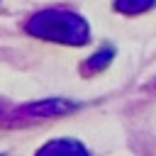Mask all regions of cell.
<instances>
[{
    "label": "cell",
    "mask_w": 156,
    "mask_h": 156,
    "mask_svg": "<svg viewBox=\"0 0 156 156\" xmlns=\"http://www.w3.org/2000/svg\"><path fill=\"white\" fill-rule=\"evenodd\" d=\"M156 7V0H115V10L122 15H141Z\"/></svg>",
    "instance_id": "obj_5"
},
{
    "label": "cell",
    "mask_w": 156,
    "mask_h": 156,
    "mask_svg": "<svg viewBox=\"0 0 156 156\" xmlns=\"http://www.w3.org/2000/svg\"><path fill=\"white\" fill-rule=\"evenodd\" d=\"M34 156H90L88 146L78 139H71V136H58V139H51L46 141Z\"/></svg>",
    "instance_id": "obj_2"
},
{
    "label": "cell",
    "mask_w": 156,
    "mask_h": 156,
    "mask_svg": "<svg viewBox=\"0 0 156 156\" xmlns=\"http://www.w3.org/2000/svg\"><path fill=\"white\" fill-rule=\"evenodd\" d=\"M27 34L44 39V41H56V44H68V46H83L90 41V27L88 22L71 12V10H61V7H51V10H39L34 12L27 24H24Z\"/></svg>",
    "instance_id": "obj_1"
},
{
    "label": "cell",
    "mask_w": 156,
    "mask_h": 156,
    "mask_svg": "<svg viewBox=\"0 0 156 156\" xmlns=\"http://www.w3.org/2000/svg\"><path fill=\"white\" fill-rule=\"evenodd\" d=\"M112 56H115V49L112 46H102V49H98L85 63H83V73H100V71H105L110 63H112Z\"/></svg>",
    "instance_id": "obj_4"
},
{
    "label": "cell",
    "mask_w": 156,
    "mask_h": 156,
    "mask_svg": "<svg viewBox=\"0 0 156 156\" xmlns=\"http://www.w3.org/2000/svg\"><path fill=\"white\" fill-rule=\"evenodd\" d=\"M0 156H2V154H0Z\"/></svg>",
    "instance_id": "obj_6"
},
{
    "label": "cell",
    "mask_w": 156,
    "mask_h": 156,
    "mask_svg": "<svg viewBox=\"0 0 156 156\" xmlns=\"http://www.w3.org/2000/svg\"><path fill=\"white\" fill-rule=\"evenodd\" d=\"M76 107H78L76 102H68V100H61V98H49V100H39V102L24 105L22 112L32 115V117H61V115H66V112H71Z\"/></svg>",
    "instance_id": "obj_3"
}]
</instances>
